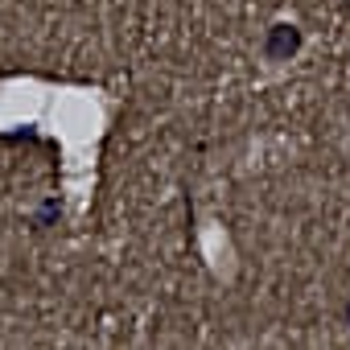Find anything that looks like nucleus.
<instances>
[{
    "label": "nucleus",
    "instance_id": "f257e3e1",
    "mask_svg": "<svg viewBox=\"0 0 350 350\" xmlns=\"http://www.w3.org/2000/svg\"><path fill=\"white\" fill-rule=\"evenodd\" d=\"M301 46H305V33H301L297 25L280 21V25H272L268 38H264V58H268V62H288Z\"/></svg>",
    "mask_w": 350,
    "mask_h": 350
},
{
    "label": "nucleus",
    "instance_id": "f03ea898",
    "mask_svg": "<svg viewBox=\"0 0 350 350\" xmlns=\"http://www.w3.org/2000/svg\"><path fill=\"white\" fill-rule=\"evenodd\" d=\"M58 211H62V202H58V198H50V202L42 206V215H38V227H46V223H50V219H54Z\"/></svg>",
    "mask_w": 350,
    "mask_h": 350
},
{
    "label": "nucleus",
    "instance_id": "7ed1b4c3",
    "mask_svg": "<svg viewBox=\"0 0 350 350\" xmlns=\"http://www.w3.org/2000/svg\"><path fill=\"white\" fill-rule=\"evenodd\" d=\"M346 321H350V301H346Z\"/></svg>",
    "mask_w": 350,
    "mask_h": 350
}]
</instances>
